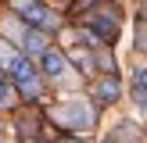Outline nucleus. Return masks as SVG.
I'll use <instances>...</instances> for the list:
<instances>
[{"mask_svg":"<svg viewBox=\"0 0 147 143\" xmlns=\"http://www.w3.org/2000/svg\"><path fill=\"white\" fill-rule=\"evenodd\" d=\"M97 100H115L119 97V82H115V79H104V82H97Z\"/></svg>","mask_w":147,"mask_h":143,"instance_id":"obj_6","label":"nucleus"},{"mask_svg":"<svg viewBox=\"0 0 147 143\" xmlns=\"http://www.w3.org/2000/svg\"><path fill=\"white\" fill-rule=\"evenodd\" d=\"M11 104V86H7V79L0 75V107H7Z\"/></svg>","mask_w":147,"mask_h":143,"instance_id":"obj_7","label":"nucleus"},{"mask_svg":"<svg viewBox=\"0 0 147 143\" xmlns=\"http://www.w3.org/2000/svg\"><path fill=\"white\" fill-rule=\"evenodd\" d=\"M0 64H4V72L14 79V86H22L25 93H36L40 72H36V64H32V61H29V54L11 50V47H0Z\"/></svg>","mask_w":147,"mask_h":143,"instance_id":"obj_1","label":"nucleus"},{"mask_svg":"<svg viewBox=\"0 0 147 143\" xmlns=\"http://www.w3.org/2000/svg\"><path fill=\"white\" fill-rule=\"evenodd\" d=\"M61 143H79V140H61Z\"/></svg>","mask_w":147,"mask_h":143,"instance_id":"obj_9","label":"nucleus"},{"mask_svg":"<svg viewBox=\"0 0 147 143\" xmlns=\"http://www.w3.org/2000/svg\"><path fill=\"white\" fill-rule=\"evenodd\" d=\"M133 97H136V104H140V111H147V90H136Z\"/></svg>","mask_w":147,"mask_h":143,"instance_id":"obj_8","label":"nucleus"},{"mask_svg":"<svg viewBox=\"0 0 147 143\" xmlns=\"http://www.w3.org/2000/svg\"><path fill=\"white\" fill-rule=\"evenodd\" d=\"M40 72H43V75H50V79H61L65 72H68V57L47 47V50L40 54Z\"/></svg>","mask_w":147,"mask_h":143,"instance_id":"obj_4","label":"nucleus"},{"mask_svg":"<svg viewBox=\"0 0 147 143\" xmlns=\"http://www.w3.org/2000/svg\"><path fill=\"white\" fill-rule=\"evenodd\" d=\"M18 39H22V50H25V54H36V57H40L43 50H47V36H43L40 29H32V25H29Z\"/></svg>","mask_w":147,"mask_h":143,"instance_id":"obj_5","label":"nucleus"},{"mask_svg":"<svg viewBox=\"0 0 147 143\" xmlns=\"http://www.w3.org/2000/svg\"><path fill=\"white\" fill-rule=\"evenodd\" d=\"M54 118L61 122L65 129H90V122H93V114H90V107L83 104V100H68V104H61V107H54Z\"/></svg>","mask_w":147,"mask_h":143,"instance_id":"obj_3","label":"nucleus"},{"mask_svg":"<svg viewBox=\"0 0 147 143\" xmlns=\"http://www.w3.org/2000/svg\"><path fill=\"white\" fill-rule=\"evenodd\" d=\"M14 11L22 14V21H25V25L40 29V32H47V29H54V25H57L54 11H50V7H43L40 0H14Z\"/></svg>","mask_w":147,"mask_h":143,"instance_id":"obj_2","label":"nucleus"}]
</instances>
